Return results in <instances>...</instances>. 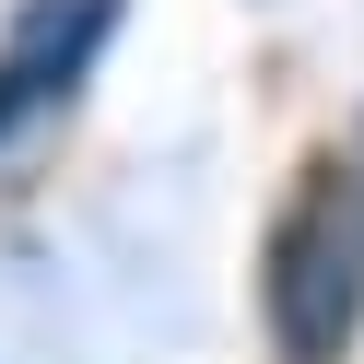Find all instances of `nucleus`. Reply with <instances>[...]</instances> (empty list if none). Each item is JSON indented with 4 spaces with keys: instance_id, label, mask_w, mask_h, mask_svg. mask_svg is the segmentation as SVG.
<instances>
[{
    "instance_id": "nucleus-3",
    "label": "nucleus",
    "mask_w": 364,
    "mask_h": 364,
    "mask_svg": "<svg viewBox=\"0 0 364 364\" xmlns=\"http://www.w3.org/2000/svg\"><path fill=\"white\" fill-rule=\"evenodd\" d=\"M341 188H353V223H364V153H353V176H341Z\"/></svg>"
},
{
    "instance_id": "nucleus-1",
    "label": "nucleus",
    "mask_w": 364,
    "mask_h": 364,
    "mask_svg": "<svg viewBox=\"0 0 364 364\" xmlns=\"http://www.w3.org/2000/svg\"><path fill=\"white\" fill-rule=\"evenodd\" d=\"M259 317H270V353L282 364H341L364 329V223H353V188L317 176L259 247Z\"/></svg>"
},
{
    "instance_id": "nucleus-2",
    "label": "nucleus",
    "mask_w": 364,
    "mask_h": 364,
    "mask_svg": "<svg viewBox=\"0 0 364 364\" xmlns=\"http://www.w3.org/2000/svg\"><path fill=\"white\" fill-rule=\"evenodd\" d=\"M106 36H118V0H36L24 24L0 36V141H12L24 118H48V106L95 71Z\"/></svg>"
}]
</instances>
